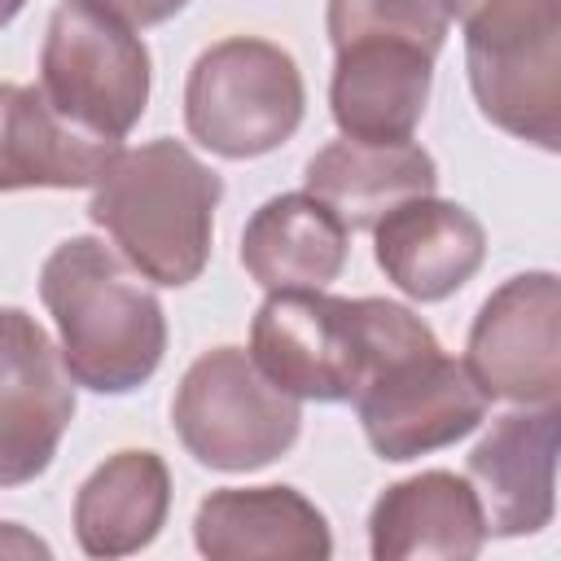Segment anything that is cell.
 <instances>
[{
    "label": "cell",
    "instance_id": "16",
    "mask_svg": "<svg viewBox=\"0 0 561 561\" xmlns=\"http://www.w3.org/2000/svg\"><path fill=\"white\" fill-rule=\"evenodd\" d=\"M123 140L70 123L39 83H0V193L18 188H92Z\"/></svg>",
    "mask_w": 561,
    "mask_h": 561
},
{
    "label": "cell",
    "instance_id": "9",
    "mask_svg": "<svg viewBox=\"0 0 561 561\" xmlns=\"http://www.w3.org/2000/svg\"><path fill=\"white\" fill-rule=\"evenodd\" d=\"M465 368L486 390L517 408L561 399V280L557 272H517L486 294L469 324Z\"/></svg>",
    "mask_w": 561,
    "mask_h": 561
},
{
    "label": "cell",
    "instance_id": "7",
    "mask_svg": "<svg viewBox=\"0 0 561 561\" xmlns=\"http://www.w3.org/2000/svg\"><path fill=\"white\" fill-rule=\"evenodd\" d=\"M149 48L114 13L61 0L39 48V92L79 127L123 140L149 105Z\"/></svg>",
    "mask_w": 561,
    "mask_h": 561
},
{
    "label": "cell",
    "instance_id": "21",
    "mask_svg": "<svg viewBox=\"0 0 561 561\" xmlns=\"http://www.w3.org/2000/svg\"><path fill=\"white\" fill-rule=\"evenodd\" d=\"M105 13H114L118 22H127L131 31H145V26H158V22H171L188 0H88Z\"/></svg>",
    "mask_w": 561,
    "mask_h": 561
},
{
    "label": "cell",
    "instance_id": "18",
    "mask_svg": "<svg viewBox=\"0 0 561 561\" xmlns=\"http://www.w3.org/2000/svg\"><path fill=\"white\" fill-rule=\"evenodd\" d=\"M302 184L355 232V228H373L399 202L434 193L438 162L416 140L377 145V140L337 136L307 158Z\"/></svg>",
    "mask_w": 561,
    "mask_h": 561
},
{
    "label": "cell",
    "instance_id": "8",
    "mask_svg": "<svg viewBox=\"0 0 561 561\" xmlns=\"http://www.w3.org/2000/svg\"><path fill=\"white\" fill-rule=\"evenodd\" d=\"M351 403L368 447L390 465L469 438L491 408L465 359H451L443 346H425L386 364Z\"/></svg>",
    "mask_w": 561,
    "mask_h": 561
},
{
    "label": "cell",
    "instance_id": "3",
    "mask_svg": "<svg viewBox=\"0 0 561 561\" xmlns=\"http://www.w3.org/2000/svg\"><path fill=\"white\" fill-rule=\"evenodd\" d=\"M219 202V171H210L188 145L158 136L118 149L110 171L92 184L88 219L105 228L110 245L145 280L184 289L210 263Z\"/></svg>",
    "mask_w": 561,
    "mask_h": 561
},
{
    "label": "cell",
    "instance_id": "6",
    "mask_svg": "<svg viewBox=\"0 0 561 561\" xmlns=\"http://www.w3.org/2000/svg\"><path fill=\"white\" fill-rule=\"evenodd\" d=\"M171 430L197 465L254 473L298 443L302 399L280 390L245 346H215L184 368L171 399Z\"/></svg>",
    "mask_w": 561,
    "mask_h": 561
},
{
    "label": "cell",
    "instance_id": "20",
    "mask_svg": "<svg viewBox=\"0 0 561 561\" xmlns=\"http://www.w3.org/2000/svg\"><path fill=\"white\" fill-rule=\"evenodd\" d=\"M324 31L333 48L355 39H403L438 57L451 31V13L447 0H329Z\"/></svg>",
    "mask_w": 561,
    "mask_h": 561
},
{
    "label": "cell",
    "instance_id": "5",
    "mask_svg": "<svg viewBox=\"0 0 561 561\" xmlns=\"http://www.w3.org/2000/svg\"><path fill=\"white\" fill-rule=\"evenodd\" d=\"M302 70L294 53L272 39L228 35L188 66L184 127L202 149L228 162L276 153L302 127Z\"/></svg>",
    "mask_w": 561,
    "mask_h": 561
},
{
    "label": "cell",
    "instance_id": "12",
    "mask_svg": "<svg viewBox=\"0 0 561 561\" xmlns=\"http://www.w3.org/2000/svg\"><path fill=\"white\" fill-rule=\"evenodd\" d=\"M373 259L386 280L412 302H443L486 263L482 219L447 197H408L373 228Z\"/></svg>",
    "mask_w": 561,
    "mask_h": 561
},
{
    "label": "cell",
    "instance_id": "19",
    "mask_svg": "<svg viewBox=\"0 0 561 561\" xmlns=\"http://www.w3.org/2000/svg\"><path fill=\"white\" fill-rule=\"evenodd\" d=\"M346 254L351 228L307 188L267 197L241 228V267L267 294L324 289L342 276Z\"/></svg>",
    "mask_w": 561,
    "mask_h": 561
},
{
    "label": "cell",
    "instance_id": "1",
    "mask_svg": "<svg viewBox=\"0 0 561 561\" xmlns=\"http://www.w3.org/2000/svg\"><path fill=\"white\" fill-rule=\"evenodd\" d=\"M425 346H438L434 329L390 298L272 289L250 320V359L311 403H351L386 364Z\"/></svg>",
    "mask_w": 561,
    "mask_h": 561
},
{
    "label": "cell",
    "instance_id": "13",
    "mask_svg": "<svg viewBox=\"0 0 561 561\" xmlns=\"http://www.w3.org/2000/svg\"><path fill=\"white\" fill-rule=\"evenodd\" d=\"M193 543L210 561H329V517L285 482L219 486L193 513Z\"/></svg>",
    "mask_w": 561,
    "mask_h": 561
},
{
    "label": "cell",
    "instance_id": "22",
    "mask_svg": "<svg viewBox=\"0 0 561 561\" xmlns=\"http://www.w3.org/2000/svg\"><path fill=\"white\" fill-rule=\"evenodd\" d=\"M0 557H53V548L18 522H0Z\"/></svg>",
    "mask_w": 561,
    "mask_h": 561
},
{
    "label": "cell",
    "instance_id": "4",
    "mask_svg": "<svg viewBox=\"0 0 561 561\" xmlns=\"http://www.w3.org/2000/svg\"><path fill=\"white\" fill-rule=\"evenodd\" d=\"M465 31L478 114L543 153L561 149V0H447Z\"/></svg>",
    "mask_w": 561,
    "mask_h": 561
},
{
    "label": "cell",
    "instance_id": "14",
    "mask_svg": "<svg viewBox=\"0 0 561 561\" xmlns=\"http://www.w3.org/2000/svg\"><path fill=\"white\" fill-rule=\"evenodd\" d=\"M434 88V57L403 39H355L333 48L329 114L351 140H412Z\"/></svg>",
    "mask_w": 561,
    "mask_h": 561
},
{
    "label": "cell",
    "instance_id": "17",
    "mask_svg": "<svg viewBox=\"0 0 561 561\" xmlns=\"http://www.w3.org/2000/svg\"><path fill=\"white\" fill-rule=\"evenodd\" d=\"M171 513V469L149 447L105 456L75 491L70 526L88 557L114 561L149 548Z\"/></svg>",
    "mask_w": 561,
    "mask_h": 561
},
{
    "label": "cell",
    "instance_id": "10",
    "mask_svg": "<svg viewBox=\"0 0 561 561\" xmlns=\"http://www.w3.org/2000/svg\"><path fill=\"white\" fill-rule=\"evenodd\" d=\"M75 408V377L48 329L22 307H0V491L53 465Z\"/></svg>",
    "mask_w": 561,
    "mask_h": 561
},
{
    "label": "cell",
    "instance_id": "15",
    "mask_svg": "<svg viewBox=\"0 0 561 561\" xmlns=\"http://www.w3.org/2000/svg\"><path fill=\"white\" fill-rule=\"evenodd\" d=\"M486 543V517L465 473L421 469L390 482L368 508L373 561H469Z\"/></svg>",
    "mask_w": 561,
    "mask_h": 561
},
{
    "label": "cell",
    "instance_id": "11",
    "mask_svg": "<svg viewBox=\"0 0 561 561\" xmlns=\"http://www.w3.org/2000/svg\"><path fill=\"white\" fill-rule=\"evenodd\" d=\"M557 434L561 403L517 408L491 421L469 451L465 478L478 491L486 535H539L557 517Z\"/></svg>",
    "mask_w": 561,
    "mask_h": 561
},
{
    "label": "cell",
    "instance_id": "23",
    "mask_svg": "<svg viewBox=\"0 0 561 561\" xmlns=\"http://www.w3.org/2000/svg\"><path fill=\"white\" fill-rule=\"evenodd\" d=\"M22 4H26V0H0V26H9V22L22 13Z\"/></svg>",
    "mask_w": 561,
    "mask_h": 561
},
{
    "label": "cell",
    "instance_id": "2",
    "mask_svg": "<svg viewBox=\"0 0 561 561\" xmlns=\"http://www.w3.org/2000/svg\"><path fill=\"white\" fill-rule=\"evenodd\" d=\"M39 302L57 324V351L75 386L92 394L140 390L167 355V311L114 245L66 237L39 267Z\"/></svg>",
    "mask_w": 561,
    "mask_h": 561
}]
</instances>
